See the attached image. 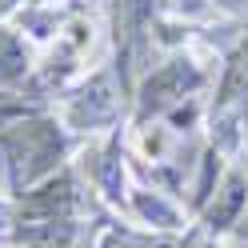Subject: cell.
<instances>
[{
	"label": "cell",
	"mask_w": 248,
	"mask_h": 248,
	"mask_svg": "<svg viewBox=\"0 0 248 248\" xmlns=\"http://www.w3.org/2000/svg\"><path fill=\"white\" fill-rule=\"evenodd\" d=\"M104 192L108 196H120V160H116V152H108L104 156Z\"/></svg>",
	"instance_id": "30bf717a"
},
{
	"label": "cell",
	"mask_w": 248,
	"mask_h": 248,
	"mask_svg": "<svg viewBox=\"0 0 248 248\" xmlns=\"http://www.w3.org/2000/svg\"><path fill=\"white\" fill-rule=\"evenodd\" d=\"M136 204H140V212L148 216V220H156V224H176V216H172V208H164L160 204V200H152V196H140V200H136Z\"/></svg>",
	"instance_id": "9c48e42d"
},
{
	"label": "cell",
	"mask_w": 248,
	"mask_h": 248,
	"mask_svg": "<svg viewBox=\"0 0 248 248\" xmlns=\"http://www.w3.org/2000/svg\"><path fill=\"white\" fill-rule=\"evenodd\" d=\"M244 180L240 176H228V184H224V188L220 192H216V204L208 208V224L212 228H228L232 220H236V212L244 208Z\"/></svg>",
	"instance_id": "8992f818"
},
{
	"label": "cell",
	"mask_w": 248,
	"mask_h": 248,
	"mask_svg": "<svg viewBox=\"0 0 248 248\" xmlns=\"http://www.w3.org/2000/svg\"><path fill=\"white\" fill-rule=\"evenodd\" d=\"M68 200H72V184L60 180V184H48V188L32 192L24 204H28V212H48V216H56V208H60V212L68 208Z\"/></svg>",
	"instance_id": "52a82bcc"
},
{
	"label": "cell",
	"mask_w": 248,
	"mask_h": 248,
	"mask_svg": "<svg viewBox=\"0 0 248 248\" xmlns=\"http://www.w3.org/2000/svg\"><path fill=\"white\" fill-rule=\"evenodd\" d=\"M4 152H8L12 180H16V184H32L36 176H44L60 160L64 140H60L56 124L32 120V124H16V132L4 136Z\"/></svg>",
	"instance_id": "6da1fadb"
},
{
	"label": "cell",
	"mask_w": 248,
	"mask_h": 248,
	"mask_svg": "<svg viewBox=\"0 0 248 248\" xmlns=\"http://www.w3.org/2000/svg\"><path fill=\"white\" fill-rule=\"evenodd\" d=\"M24 76V52L12 36H0V80H16Z\"/></svg>",
	"instance_id": "ba28073f"
},
{
	"label": "cell",
	"mask_w": 248,
	"mask_h": 248,
	"mask_svg": "<svg viewBox=\"0 0 248 248\" xmlns=\"http://www.w3.org/2000/svg\"><path fill=\"white\" fill-rule=\"evenodd\" d=\"M148 16H152V0H116V40L124 48L144 36Z\"/></svg>",
	"instance_id": "5b68a950"
},
{
	"label": "cell",
	"mask_w": 248,
	"mask_h": 248,
	"mask_svg": "<svg viewBox=\"0 0 248 248\" xmlns=\"http://www.w3.org/2000/svg\"><path fill=\"white\" fill-rule=\"evenodd\" d=\"M248 100V44L232 56L228 76H224V88H220V100H216V112H220V128H224V140L232 144L236 140V120H240V104Z\"/></svg>",
	"instance_id": "3957f363"
},
{
	"label": "cell",
	"mask_w": 248,
	"mask_h": 248,
	"mask_svg": "<svg viewBox=\"0 0 248 248\" xmlns=\"http://www.w3.org/2000/svg\"><path fill=\"white\" fill-rule=\"evenodd\" d=\"M112 108H116L112 84H108V76H100V80H92V84L84 88V96L72 104V120H76V124H100V120L112 116Z\"/></svg>",
	"instance_id": "277c9868"
},
{
	"label": "cell",
	"mask_w": 248,
	"mask_h": 248,
	"mask_svg": "<svg viewBox=\"0 0 248 248\" xmlns=\"http://www.w3.org/2000/svg\"><path fill=\"white\" fill-rule=\"evenodd\" d=\"M200 84V76L196 68L188 64V60H172V64H164L160 72H152L148 76V84H144V112H160V108L168 104H176L180 96H188V92Z\"/></svg>",
	"instance_id": "7a4b0ae2"
},
{
	"label": "cell",
	"mask_w": 248,
	"mask_h": 248,
	"mask_svg": "<svg viewBox=\"0 0 248 248\" xmlns=\"http://www.w3.org/2000/svg\"><path fill=\"white\" fill-rule=\"evenodd\" d=\"M240 232H244V236H248V220H244V224H240Z\"/></svg>",
	"instance_id": "8fae6325"
}]
</instances>
